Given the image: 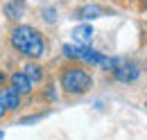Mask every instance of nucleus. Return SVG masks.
<instances>
[{
    "mask_svg": "<svg viewBox=\"0 0 147 140\" xmlns=\"http://www.w3.org/2000/svg\"><path fill=\"white\" fill-rule=\"evenodd\" d=\"M5 14H7V18H11V20L20 18L25 14V0H9L5 5Z\"/></svg>",
    "mask_w": 147,
    "mask_h": 140,
    "instance_id": "6e6552de",
    "label": "nucleus"
},
{
    "mask_svg": "<svg viewBox=\"0 0 147 140\" xmlns=\"http://www.w3.org/2000/svg\"><path fill=\"white\" fill-rule=\"evenodd\" d=\"M43 14H45V20H48V23H52V20H57V9H45Z\"/></svg>",
    "mask_w": 147,
    "mask_h": 140,
    "instance_id": "9b49d317",
    "label": "nucleus"
},
{
    "mask_svg": "<svg viewBox=\"0 0 147 140\" xmlns=\"http://www.w3.org/2000/svg\"><path fill=\"white\" fill-rule=\"evenodd\" d=\"M0 106L5 111H14L20 106V95L14 88H0Z\"/></svg>",
    "mask_w": 147,
    "mask_h": 140,
    "instance_id": "20e7f679",
    "label": "nucleus"
},
{
    "mask_svg": "<svg viewBox=\"0 0 147 140\" xmlns=\"http://www.w3.org/2000/svg\"><path fill=\"white\" fill-rule=\"evenodd\" d=\"M11 88L18 93V95H30L32 93V81L25 72H14L11 75Z\"/></svg>",
    "mask_w": 147,
    "mask_h": 140,
    "instance_id": "39448f33",
    "label": "nucleus"
},
{
    "mask_svg": "<svg viewBox=\"0 0 147 140\" xmlns=\"http://www.w3.org/2000/svg\"><path fill=\"white\" fill-rule=\"evenodd\" d=\"M82 48H84V45H70V43H66L61 50H63V54H66L68 59H79V57H82Z\"/></svg>",
    "mask_w": 147,
    "mask_h": 140,
    "instance_id": "9d476101",
    "label": "nucleus"
},
{
    "mask_svg": "<svg viewBox=\"0 0 147 140\" xmlns=\"http://www.w3.org/2000/svg\"><path fill=\"white\" fill-rule=\"evenodd\" d=\"M23 70H25V75L30 77V81H32V84H38V81L43 79V68L36 66V63H27Z\"/></svg>",
    "mask_w": 147,
    "mask_h": 140,
    "instance_id": "1a4fd4ad",
    "label": "nucleus"
},
{
    "mask_svg": "<svg viewBox=\"0 0 147 140\" xmlns=\"http://www.w3.org/2000/svg\"><path fill=\"white\" fill-rule=\"evenodd\" d=\"M140 9H145V11H147V0H143V2H140Z\"/></svg>",
    "mask_w": 147,
    "mask_h": 140,
    "instance_id": "f8f14e48",
    "label": "nucleus"
},
{
    "mask_svg": "<svg viewBox=\"0 0 147 140\" xmlns=\"http://www.w3.org/2000/svg\"><path fill=\"white\" fill-rule=\"evenodd\" d=\"M2 81H5V75H2V70H0V84H2Z\"/></svg>",
    "mask_w": 147,
    "mask_h": 140,
    "instance_id": "ddd939ff",
    "label": "nucleus"
},
{
    "mask_svg": "<svg viewBox=\"0 0 147 140\" xmlns=\"http://www.w3.org/2000/svg\"><path fill=\"white\" fill-rule=\"evenodd\" d=\"M138 75H140L138 66H136L134 61H127V59H122V63H120L118 68L113 70V77H115L118 81H122V84L136 81V79H138Z\"/></svg>",
    "mask_w": 147,
    "mask_h": 140,
    "instance_id": "7ed1b4c3",
    "label": "nucleus"
},
{
    "mask_svg": "<svg viewBox=\"0 0 147 140\" xmlns=\"http://www.w3.org/2000/svg\"><path fill=\"white\" fill-rule=\"evenodd\" d=\"M61 86L70 95H84L93 86V77L84 68L70 66V68H63V72H61Z\"/></svg>",
    "mask_w": 147,
    "mask_h": 140,
    "instance_id": "f03ea898",
    "label": "nucleus"
},
{
    "mask_svg": "<svg viewBox=\"0 0 147 140\" xmlns=\"http://www.w3.org/2000/svg\"><path fill=\"white\" fill-rule=\"evenodd\" d=\"M11 45L30 59H38L45 52V41H43L41 32L30 27V25H18L11 32Z\"/></svg>",
    "mask_w": 147,
    "mask_h": 140,
    "instance_id": "f257e3e1",
    "label": "nucleus"
},
{
    "mask_svg": "<svg viewBox=\"0 0 147 140\" xmlns=\"http://www.w3.org/2000/svg\"><path fill=\"white\" fill-rule=\"evenodd\" d=\"M93 34L95 32H93L91 25H77L73 30V38L77 41V45H88L93 41Z\"/></svg>",
    "mask_w": 147,
    "mask_h": 140,
    "instance_id": "0eeeda50",
    "label": "nucleus"
},
{
    "mask_svg": "<svg viewBox=\"0 0 147 140\" xmlns=\"http://www.w3.org/2000/svg\"><path fill=\"white\" fill-rule=\"evenodd\" d=\"M0 138H2V131H0Z\"/></svg>",
    "mask_w": 147,
    "mask_h": 140,
    "instance_id": "2eb2a0df",
    "label": "nucleus"
},
{
    "mask_svg": "<svg viewBox=\"0 0 147 140\" xmlns=\"http://www.w3.org/2000/svg\"><path fill=\"white\" fill-rule=\"evenodd\" d=\"M104 16V9L97 7V5H84L75 11V18H82V20H93V18Z\"/></svg>",
    "mask_w": 147,
    "mask_h": 140,
    "instance_id": "423d86ee",
    "label": "nucleus"
},
{
    "mask_svg": "<svg viewBox=\"0 0 147 140\" xmlns=\"http://www.w3.org/2000/svg\"><path fill=\"white\" fill-rule=\"evenodd\" d=\"M2 115H5V108H2V106H0V118H2Z\"/></svg>",
    "mask_w": 147,
    "mask_h": 140,
    "instance_id": "4468645a",
    "label": "nucleus"
}]
</instances>
